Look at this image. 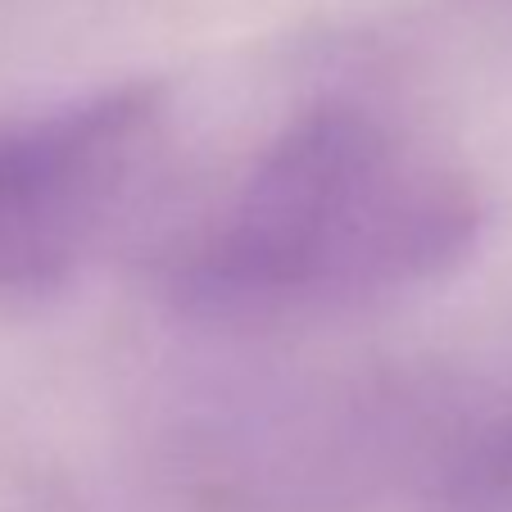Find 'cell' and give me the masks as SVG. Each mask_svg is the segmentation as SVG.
<instances>
[{
  "mask_svg": "<svg viewBox=\"0 0 512 512\" xmlns=\"http://www.w3.org/2000/svg\"><path fill=\"white\" fill-rule=\"evenodd\" d=\"M155 82H123L0 123V290H46L73 272L127 145L155 118Z\"/></svg>",
  "mask_w": 512,
  "mask_h": 512,
  "instance_id": "obj_2",
  "label": "cell"
},
{
  "mask_svg": "<svg viewBox=\"0 0 512 512\" xmlns=\"http://www.w3.org/2000/svg\"><path fill=\"white\" fill-rule=\"evenodd\" d=\"M485 476H490L494 485H512V435H503L499 445H494L490 463H485Z\"/></svg>",
  "mask_w": 512,
  "mask_h": 512,
  "instance_id": "obj_3",
  "label": "cell"
},
{
  "mask_svg": "<svg viewBox=\"0 0 512 512\" xmlns=\"http://www.w3.org/2000/svg\"><path fill=\"white\" fill-rule=\"evenodd\" d=\"M481 232L476 191L354 109H318L281 132L186 268L209 304L368 295L454 268Z\"/></svg>",
  "mask_w": 512,
  "mask_h": 512,
  "instance_id": "obj_1",
  "label": "cell"
}]
</instances>
